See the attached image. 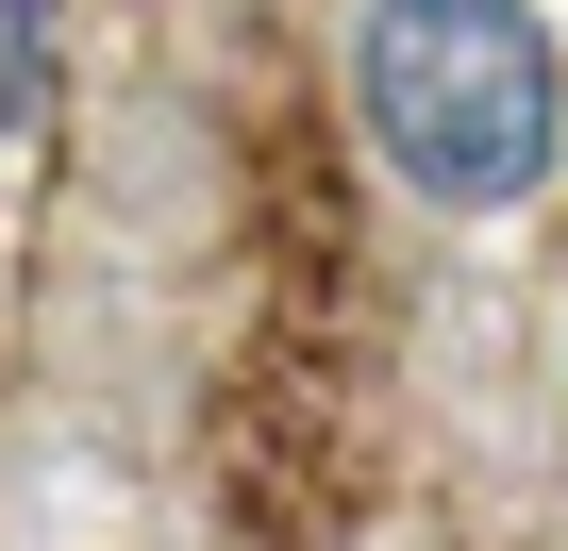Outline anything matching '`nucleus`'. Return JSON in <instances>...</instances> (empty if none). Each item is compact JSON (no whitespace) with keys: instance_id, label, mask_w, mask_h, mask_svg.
I'll list each match as a JSON object with an SVG mask.
<instances>
[{"instance_id":"1","label":"nucleus","mask_w":568,"mask_h":551,"mask_svg":"<svg viewBox=\"0 0 568 551\" xmlns=\"http://www.w3.org/2000/svg\"><path fill=\"white\" fill-rule=\"evenodd\" d=\"M352 118L435 217H501L568 151V68L535 34V0H368Z\"/></svg>"},{"instance_id":"2","label":"nucleus","mask_w":568,"mask_h":551,"mask_svg":"<svg viewBox=\"0 0 568 551\" xmlns=\"http://www.w3.org/2000/svg\"><path fill=\"white\" fill-rule=\"evenodd\" d=\"M34 68H51L34 51V0H0V118H34Z\"/></svg>"}]
</instances>
